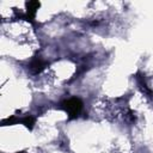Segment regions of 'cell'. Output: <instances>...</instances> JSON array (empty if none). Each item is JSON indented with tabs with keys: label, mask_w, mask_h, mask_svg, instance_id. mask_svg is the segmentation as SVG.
Here are the masks:
<instances>
[{
	"label": "cell",
	"mask_w": 153,
	"mask_h": 153,
	"mask_svg": "<svg viewBox=\"0 0 153 153\" xmlns=\"http://www.w3.org/2000/svg\"><path fill=\"white\" fill-rule=\"evenodd\" d=\"M61 108L67 112L69 118H75L82 110V102L76 97H73L63 100L61 103Z\"/></svg>",
	"instance_id": "cell-1"
},
{
	"label": "cell",
	"mask_w": 153,
	"mask_h": 153,
	"mask_svg": "<svg viewBox=\"0 0 153 153\" xmlns=\"http://www.w3.org/2000/svg\"><path fill=\"white\" fill-rule=\"evenodd\" d=\"M41 6V4L38 1H29L26 2V14H25V18L29 20V22H33L35 19V16H36V11L38 10V7Z\"/></svg>",
	"instance_id": "cell-2"
},
{
	"label": "cell",
	"mask_w": 153,
	"mask_h": 153,
	"mask_svg": "<svg viewBox=\"0 0 153 153\" xmlns=\"http://www.w3.org/2000/svg\"><path fill=\"white\" fill-rule=\"evenodd\" d=\"M45 67H47V62H44L43 60H41V59H38V57L33 59V60L31 61L30 66H29L30 71H31L33 74H38V73H41Z\"/></svg>",
	"instance_id": "cell-3"
},
{
	"label": "cell",
	"mask_w": 153,
	"mask_h": 153,
	"mask_svg": "<svg viewBox=\"0 0 153 153\" xmlns=\"http://www.w3.org/2000/svg\"><path fill=\"white\" fill-rule=\"evenodd\" d=\"M20 123H23L29 130H31V129L33 128V124H35V118H33L32 116L27 115V116H25L24 118L20 120Z\"/></svg>",
	"instance_id": "cell-4"
},
{
	"label": "cell",
	"mask_w": 153,
	"mask_h": 153,
	"mask_svg": "<svg viewBox=\"0 0 153 153\" xmlns=\"http://www.w3.org/2000/svg\"><path fill=\"white\" fill-rule=\"evenodd\" d=\"M18 122H20V120H18V118H17V117H14V116H11V117H8V118L4 120V121H2V124H4V126H8V124L18 123Z\"/></svg>",
	"instance_id": "cell-5"
}]
</instances>
